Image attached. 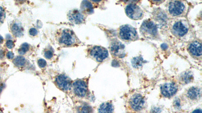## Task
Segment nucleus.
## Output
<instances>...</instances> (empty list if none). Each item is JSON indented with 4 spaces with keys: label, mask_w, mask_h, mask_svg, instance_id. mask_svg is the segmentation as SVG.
<instances>
[{
    "label": "nucleus",
    "mask_w": 202,
    "mask_h": 113,
    "mask_svg": "<svg viewBox=\"0 0 202 113\" xmlns=\"http://www.w3.org/2000/svg\"><path fill=\"white\" fill-rule=\"evenodd\" d=\"M188 31V28L181 21H178L172 27V32L177 36L182 37Z\"/></svg>",
    "instance_id": "nucleus-14"
},
{
    "label": "nucleus",
    "mask_w": 202,
    "mask_h": 113,
    "mask_svg": "<svg viewBox=\"0 0 202 113\" xmlns=\"http://www.w3.org/2000/svg\"><path fill=\"white\" fill-rule=\"evenodd\" d=\"M13 63L15 67L20 69H34V67L30 64L24 56H19L14 57L13 59Z\"/></svg>",
    "instance_id": "nucleus-9"
},
{
    "label": "nucleus",
    "mask_w": 202,
    "mask_h": 113,
    "mask_svg": "<svg viewBox=\"0 0 202 113\" xmlns=\"http://www.w3.org/2000/svg\"><path fill=\"white\" fill-rule=\"evenodd\" d=\"M190 54L194 56H200L202 55V45L199 41L193 42L189 47Z\"/></svg>",
    "instance_id": "nucleus-17"
},
{
    "label": "nucleus",
    "mask_w": 202,
    "mask_h": 113,
    "mask_svg": "<svg viewBox=\"0 0 202 113\" xmlns=\"http://www.w3.org/2000/svg\"><path fill=\"white\" fill-rule=\"evenodd\" d=\"M54 55V50L51 46H48L43 50V55L45 59L48 60L51 59Z\"/></svg>",
    "instance_id": "nucleus-25"
},
{
    "label": "nucleus",
    "mask_w": 202,
    "mask_h": 113,
    "mask_svg": "<svg viewBox=\"0 0 202 113\" xmlns=\"http://www.w3.org/2000/svg\"><path fill=\"white\" fill-rule=\"evenodd\" d=\"M6 46L8 49H12L15 46V43L13 41L11 40H8L6 42Z\"/></svg>",
    "instance_id": "nucleus-29"
},
{
    "label": "nucleus",
    "mask_w": 202,
    "mask_h": 113,
    "mask_svg": "<svg viewBox=\"0 0 202 113\" xmlns=\"http://www.w3.org/2000/svg\"><path fill=\"white\" fill-rule=\"evenodd\" d=\"M155 17L158 23L161 25H165L167 21L166 14L161 10H158L155 13Z\"/></svg>",
    "instance_id": "nucleus-19"
},
{
    "label": "nucleus",
    "mask_w": 202,
    "mask_h": 113,
    "mask_svg": "<svg viewBox=\"0 0 202 113\" xmlns=\"http://www.w3.org/2000/svg\"><path fill=\"white\" fill-rule=\"evenodd\" d=\"M5 18V11L4 8L0 6V23H2Z\"/></svg>",
    "instance_id": "nucleus-27"
},
{
    "label": "nucleus",
    "mask_w": 202,
    "mask_h": 113,
    "mask_svg": "<svg viewBox=\"0 0 202 113\" xmlns=\"http://www.w3.org/2000/svg\"><path fill=\"white\" fill-rule=\"evenodd\" d=\"M55 40L62 47H77L82 44L75 32L69 28H61L57 30L55 33Z\"/></svg>",
    "instance_id": "nucleus-1"
},
{
    "label": "nucleus",
    "mask_w": 202,
    "mask_h": 113,
    "mask_svg": "<svg viewBox=\"0 0 202 113\" xmlns=\"http://www.w3.org/2000/svg\"><path fill=\"white\" fill-rule=\"evenodd\" d=\"M53 82L57 88L67 94L72 95V85L73 81L64 73H58L53 77Z\"/></svg>",
    "instance_id": "nucleus-2"
},
{
    "label": "nucleus",
    "mask_w": 202,
    "mask_h": 113,
    "mask_svg": "<svg viewBox=\"0 0 202 113\" xmlns=\"http://www.w3.org/2000/svg\"><path fill=\"white\" fill-rule=\"evenodd\" d=\"M0 113H2V112L1 111H0Z\"/></svg>",
    "instance_id": "nucleus-37"
},
{
    "label": "nucleus",
    "mask_w": 202,
    "mask_h": 113,
    "mask_svg": "<svg viewBox=\"0 0 202 113\" xmlns=\"http://www.w3.org/2000/svg\"><path fill=\"white\" fill-rule=\"evenodd\" d=\"M124 50V45L119 41H113L111 44V53L114 56L120 58L124 57L125 55Z\"/></svg>",
    "instance_id": "nucleus-11"
},
{
    "label": "nucleus",
    "mask_w": 202,
    "mask_h": 113,
    "mask_svg": "<svg viewBox=\"0 0 202 113\" xmlns=\"http://www.w3.org/2000/svg\"><path fill=\"white\" fill-rule=\"evenodd\" d=\"M125 13L131 19H140L143 16V11L139 6L135 4H130L125 8Z\"/></svg>",
    "instance_id": "nucleus-7"
},
{
    "label": "nucleus",
    "mask_w": 202,
    "mask_h": 113,
    "mask_svg": "<svg viewBox=\"0 0 202 113\" xmlns=\"http://www.w3.org/2000/svg\"><path fill=\"white\" fill-rule=\"evenodd\" d=\"M0 81H1V78H0Z\"/></svg>",
    "instance_id": "nucleus-38"
},
{
    "label": "nucleus",
    "mask_w": 202,
    "mask_h": 113,
    "mask_svg": "<svg viewBox=\"0 0 202 113\" xmlns=\"http://www.w3.org/2000/svg\"><path fill=\"white\" fill-rule=\"evenodd\" d=\"M141 34L144 37L154 39L157 36L158 29L154 22L151 20H145L140 27Z\"/></svg>",
    "instance_id": "nucleus-5"
},
{
    "label": "nucleus",
    "mask_w": 202,
    "mask_h": 113,
    "mask_svg": "<svg viewBox=\"0 0 202 113\" xmlns=\"http://www.w3.org/2000/svg\"><path fill=\"white\" fill-rule=\"evenodd\" d=\"M146 63V61L144 60L143 58L141 56H137L134 57L131 61V64L133 67L135 68H139L143 66L144 64Z\"/></svg>",
    "instance_id": "nucleus-23"
},
{
    "label": "nucleus",
    "mask_w": 202,
    "mask_h": 113,
    "mask_svg": "<svg viewBox=\"0 0 202 113\" xmlns=\"http://www.w3.org/2000/svg\"><path fill=\"white\" fill-rule=\"evenodd\" d=\"M99 113H113L114 108L112 104L109 102L103 103L98 108Z\"/></svg>",
    "instance_id": "nucleus-20"
},
{
    "label": "nucleus",
    "mask_w": 202,
    "mask_h": 113,
    "mask_svg": "<svg viewBox=\"0 0 202 113\" xmlns=\"http://www.w3.org/2000/svg\"><path fill=\"white\" fill-rule=\"evenodd\" d=\"M87 53L89 57L98 63L103 62L108 57L107 50L100 46H92L88 49Z\"/></svg>",
    "instance_id": "nucleus-4"
},
{
    "label": "nucleus",
    "mask_w": 202,
    "mask_h": 113,
    "mask_svg": "<svg viewBox=\"0 0 202 113\" xmlns=\"http://www.w3.org/2000/svg\"><path fill=\"white\" fill-rule=\"evenodd\" d=\"M38 30L35 28H32L29 30V34L31 36H36L38 34Z\"/></svg>",
    "instance_id": "nucleus-28"
},
{
    "label": "nucleus",
    "mask_w": 202,
    "mask_h": 113,
    "mask_svg": "<svg viewBox=\"0 0 202 113\" xmlns=\"http://www.w3.org/2000/svg\"><path fill=\"white\" fill-rule=\"evenodd\" d=\"M177 89V86L175 83H165L161 87V92L165 97H170L176 94Z\"/></svg>",
    "instance_id": "nucleus-12"
},
{
    "label": "nucleus",
    "mask_w": 202,
    "mask_h": 113,
    "mask_svg": "<svg viewBox=\"0 0 202 113\" xmlns=\"http://www.w3.org/2000/svg\"><path fill=\"white\" fill-rule=\"evenodd\" d=\"M38 65L41 68H44L47 65V61L43 59H40L38 60Z\"/></svg>",
    "instance_id": "nucleus-26"
},
{
    "label": "nucleus",
    "mask_w": 202,
    "mask_h": 113,
    "mask_svg": "<svg viewBox=\"0 0 202 113\" xmlns=\"http://www.w3.org/2000/svg\"><path fill=\"white\" fill-rule=\"evenodd\" d=\"M188 97L192 100H196L201 96V90L196 87H192L188 91Z\"/></svg>",
    "instance_id": "nucleus-21"
},
{
    "label": "nucleus",
    "mask_w": 202,
    "mask_h": 113,
    "mask_svg": "<svg viewBox=\"0 0 202 113\" xmlns=\"http://www.w3.org/2000/svg\"><path fill=\"white\" fill-rule=\"evenodd\" d=\"M10 30L15 37H21L23 35V27L18 22H14L11 24Z\"/></svg>",
    "instance_id": "nucleus-15"
},
{
    "label": "nucleus",
    "mask_w": 202,
    "mask_h": 113,
    "mask_svg": "<svg viewBox=\"0 0 202 113\" xmlns=\"http://www.w3.org/2000/svg\"><path fill=\"white\" fill-rule=\"evenodd\" d=\"M88 85L85 79H77L73 81L72 85V95L76 98L83 99L88 95Z\"/></svg>",
    "instance_id": "nucleus-3"
},
{
    "label": "nucleus",
    "mask_w": 202,
    "mask_h": 113,
    "mask_svg": "<svg viewBox=\"0 0 202 113\" xmlns=\"http://www.w3.org/2000/svg\"><path fill=\"white\" fill-rule=\"evenodd\" d=\"M76 113H93V109L91 106L85 103H75Z\"/></svg>",
    "instance_id": "nucleus-18"
},
{
    "label": "nucleus",
    "mask_w": 202,
    "mask_h": 113,
    "mask_svg": "<svg viewBox=\"0 0 202 113\" xmlns=\"http://www.w3.org/2000/svg\"><path fill=\"white\" fill-rule=\"evenodd\" d=\"M193 79V75L190 72L183 73L180 77V81L184 83H188L192 82Z\"/></svg>",
    "instance_id": "nucleus-24"
},
{
    "label": "nucleus",
    "mask_w": 202,
    "mask_h": 113,
    "mask_svg": "<svg viewBox=\"0 0 202 113\" xmlns=\"http://www.w3.org/2000/svg\"><path fill=\"white\" fill-rule=\"evenodd\" d=\"M130 105L134 110H141L144 105V98L139 94L134 95L130 99Z\"/></svg>",
    "instance_id": "nucleus-13"
},
{
    "label": "nucleus",
    "mask_w": 202,
    "mask_h": 113,
    "mask_svg": "<svg viewBox=\"0 0 202 113\" xmlns=\"http://www.w3.org/2000/svg\"><path fill=\"white\" fill-rule=\"evenodd\" d=\"M161 47L162 49H167V48L168 46H167V45L166 44H163L162 45Z\"/></svg>",
    "instance_id": "nucleus-35"
},
{
    "label": "nucleus",
    "mask_w": 202,
    "mask_h": 113,
    "mask_svg": "<svg viewBox=\"0 0 202 113\" xmlns=\"http://www.w3.org/2000/svg\"><path fill=\"white\" fill-rule=\"evenodd\" d=\"M119 35L121 39L126 41H134L138 38L136 30L128 25H124L120 28Z\"/></svg>",
    "instance_id": "nucleus-6"
},
{
    "label": "nucleus",
    "mask_w": 202,
    "mask_h": 113,
    "mask_svg": "<svg viewBox=\"0 0 202 113\" xmlns=\"http://www.w3.org/2000/svg\"><path fill=\"white\" fill-rule=\"evenodd\" d=\"M93 9H94V7L92 2L83 1L81 3L80 11L84 16L93 14L94 12Z\"/></svg>",
    "instance_id": "nucleus-16"
},
{
    "label": "nucleus",
    "mask_w": 202,
    "mask_h": 113,
    "mask_svg": "<svg viewBox=\"0 0 202 113\" xmlns=\"http://www.w3.org/2000/svg\"><path fill=\"white\" fill-rule=\"evenodd\" d=\"M184 9L185 6L181 1H171L168 6L169 12L173 16H179L184 12Z\"/></svg>",
    "instance_id": "nucleus-10"
},
{
    "label": "nucleus",
    "mask_w": 202,
    "mask_h": 113,
    "mask_svg": "<svg viewBox=\"0 0 202 113\" xmlns=\"http://www.w3.org/2000/svg\"><path fill=\"white\" fill-rule=\"evenodd\" d=\"M32 49V46L30 44L27 43H24L21 44L18 49V52L19 54L21 56H23L26 55L28 52H29Z\"/></svg>",
    "instance_id": "nucleus-22"
},
{
    "label": "nucleus",
    "mask_w": 202,
    "mask_h": 113,
    "mask_svg": "<svg viewBox=\"0 0 202 113\" xmlns=\"http://www.w3.org/2000/svg\"><path fill=\"white\" fill-rule=\"evenodd\" d=\"M67 16L69 21L76 25H80L85 23V16L78 10L74 9L70 10Z\"/></svg>",
    "instance_id": "nucleus-8"
},
{
    "label": "nucleus",
    "mask_w": 202,
    "mask_h": 113,
    "mask_svg": "<svg viewBox=\"0 0 202 113\" xmlns=\"http://www.w3.org/2000/svg\"><path fill=\"white\" fill-rule=\"evenodd\" d=\"M4 86H5V85H4V83H2L0 85V94L1 93L2 91H3Z\"/></svg>",
    "instance_id": "nucleus-33"
},
{
    "label": "nucleus",
    "mask_w": 202,
    "mask_h": 113,
    "mask_svg": "<svg viewBox=\"0 0 202 113\" xmlns=\"http://www.w3.org/2000/svg\"><path fill=\"white\" fill-rule=\"evenodd\" d=\"M5 57V52L4 51H0V59H4Z\"/></svg>",
    "instance_id": "nucleus-32"
},
{
    "label": "nucleus",
    "mask_w": 202,
    "mask_h": 113,
    "mask_svg": "<svg viewBox=\"0 0 202 113\" xmlns=\"http://www.w3.org/2000/svg\"><path fill=\"white\" fill-rule=\"evenodd\" d=\"M3 41H4V38H3V37L0 35V43H3Z\"/></svg>",
    "instance_id": "nucleus-36"
},
{
    "label": "nucleus",
    "mask_w": 202,
    "mask_h": 113,
    "mask_svg": "<svg viewBox=\"0 0 202 113\" xmlns=\"http://www.w3.org/2000/svg\"><path fill=\"white\" fill-rule=\"evenodd\" d=\"M192 113H202V110L201 109H197L193 111Z\"/></svg>",
    "instance_id": "nucleus-34"
},
{
    "label": "nucleus",
    "mask_w": 202,
    "mask_h": 113,
    "mask_svg": "<svg viewBox=\"0 0 202 113\" xmlns=\"http://www.w3.org/2000/svg\"><path fill=\"white\" fill-rule=\"evenodd\" d=\"M174 105L175 107H176L177 108H179V107H180V101L179 99H177L175 100Z\"/></svg>",
    "instance_id": "nucleus-31"
},
{
    "label": "nucleus",
    "mask_w": 202,
    "mask_h": 113,
    "mask_svg": "<svg viewBox=\"0 0 202 113\" xmlns=\"http://www.w3.org/2000/svg\"><path fill=\"white\" fill-rule=\"evenodd\" d=\"M6 57L8 59L12 60L14 59V54L11 51H8L6 54Z\"/></svg>",
    "instance_id": "nucleus-30"
}]
</instances>
